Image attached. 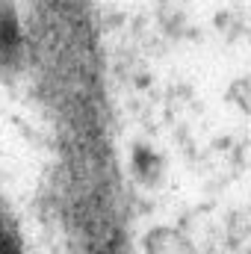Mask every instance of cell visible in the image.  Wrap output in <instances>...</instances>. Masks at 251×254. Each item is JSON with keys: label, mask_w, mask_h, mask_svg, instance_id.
I'll use <instances>...</instances> for the list:
<instances>
[{"label": "cell", "mask_w": 251, "mask_h": 254, "mask_svg": "<svg viewBox=\"0 0 251 254\" xmlns=\"http://www.w3.org/2000/svg\"><path fill=\"white\" fill-rule=\"evenodd\" d=\"M21 51V36H18V24L12 18V12L6 6H0V63H15Z\"/></svg>", "instance_id": "6da1fadb"}, {"label": "cell", "mask_w": 251, "mask_h": 254, "mask_svg": "<svg viewBox=\"0 0 251 254\" xmlns=\"http://www.w3.org/2000/svg\"><path fill=\"white\" fill-rule=\"evenodd\" d=\"M0 254H21V243L9 228V222L3 219V213H0Z\"/></svg>", "instance_id": "7a4b0ae2"}]
</instances>
